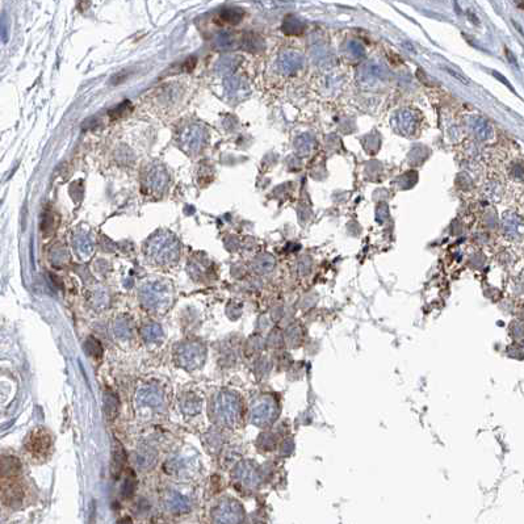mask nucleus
I'll list each match as a JSON object with an SVG mask.
<instances>
[{
	"label": "nucleus",
	"mask_w": 524,
	"mask_h": 524,
	"mask_svg": "<svg viewBox=\"0 0 524 524\" xmlns=\"http://www.w3.org/2000/svg\"><path fill=\"white\" fill-rule=\"evenodd\" d=\"M242 405L235 394L228 390L220 392L216 396L213 404V412L216 419L225 426H234L240 418Z\"/></svg>",
	"instance_id": "f257e3e1"
},
{
	"label": "nucleus",
	"mask_w": 524,
	"mask_h": 524,
	"mask_svg": "<svg viewBox=\"0 0 524 524\" xmlns=\"http://www.w3.org/2000/svg\"><path fill=\"white\" fill-rule=\"evenodd\" d=\"M146 252L154 262L159 264L174 262L179 255L177 240L169 233H159L149 240Z\"/></svg>",
	"instance_id": "f03ea898"
},
{
	"label": "nucleus",
	"mask_w": 524,
	"mask_h": 524,
	"mask_svg": "<svg viewBox=\"0 0 524 524\" xmlns=\"http://www.w3.org/2000/svg\"><path fill=\"white\" fill-rule=\"evenodd\" d=\"M243 521V507L234 499H224L212 510L213 524H242Z\"/></svg>",
	"instance_id": "7ed1b4c3"
},
{
	"label": "nucleus",
	"mask_w": 524,
	"mask_h": 524,
	"mask_svg": "<svg viewBox=\"0 0 524 524\" xmlns=\"http://www.w3.org/2000/svg\"><path fill=\"white\" fill-rule=\"evenodd\" d=\"M177 365L187 371H193L201 367L205 360V349L200 343L189 342L184 343L177 349L175 355Z\"/></svg>",
	"instance_id": "20e7f679"
},
{
	"label": "nucleus",
	"mask_w": 524,
	"mask_h": 524,
	"mask_svg": "<svg viewBox=\"0 0 524 524\" xmlns=\"http://www.w3.org/2000/svg\"><path fill=\"white\" fill-rule=\"evenodd\" d=\"M170 297H171V293L169 291V287L163 283H159V281L145 285L142 288V292H141L142 302L150 309L166 307L170 302Z\"/></svg>",
	"instance_id": "39448f33"
},
{
	"label": "nucleus",
	"mask_w": 524,
	"mask_h": 524,
	"mask_svg": "<svg viewBox=\"0 0 524 524\" xmlns=\"http://www.w3.org/2000/svg\"><path fill=\"white\" fill-rule=\"evenodd\" d=\"M277 415L276 404L270 398L260 400L258 404L251 408L250 420L255 426H267L270 424Z\"/></svg>",
	"instance_id": "423d86ee"
},
{
	"label": "nucleus",
	"mask_w": 524,
	"mask_h": 524,
	"mask_svg": "<svg viewBox=\"0 0 524 524\" xmlns=\"http://www.w3.org/2000/svg\"><path fill=\"white\" fill-rule=\"evenodd\" d=\"M25 447L28 452L32 453L33 456H45L49 453L50 447H52V438L46 431L40 428V430L30 432L28 440L25 442Z\"/></svg>",
	"instance_id": "0eeeda50"
},
{
	"label": "nucleus",
	"mask_w": 524,
	"mask_h": 524,
	"mask_svg": "<svg viewBox=\"0 0 524 524\" xmlns=\"http://www.w3.org/2000/svg\"><path fill=\"white\" fill-rule=\"evenodd\" d=\"M205 139V131L201 126L193 125V126L185 127L181 133H180L179 142L184 150H187L189 153H193L196 150H199L204 143Z\"/></svg>",
	"instance_id": "6e6552de"
},
{
	"label": "nucleus",
	"mask_w": 524,
	"mask_h": 524,
	"mask_svg": "<svg viewBox=\"0 0 524 524\" xmlns=\"http://www.w3.org/2000/svg\"><path fill=\"white\" fill-rule=\"evenodd\" d=\"M169 183V174L161 166H155L149 170L146 175L147 187L154 192L165 191L166 185Z\"/></svg>",
	"instance_id": "1a4fd4ad"
},
{
	"label": "nucleus",
	"mask_w": 524,
	"mask_h": 524,
	"mask_svg": "<svg viewBox=\"0 0 524 524\" xmlns=\"http://www.w3.org/2000/svg\"><path fill=\"white\" fill-rule=\"evenodd\" d=\"M165 506L171 513L183 514L189 510V501L176 491H170L165 497Z\"/></svg>",
	"instance_id": "9d476101"
},
{
	"label": "nucleus",
	"mask_w": 524,
	"mask_h": 524,
	"mask_svg": "<svg viewBox=\"0 0 524 524\" xmlns=\"http://www.w3.org/2000/svg\"><path fill=\"white\" fill-rule=\"evenodd\" d=\"M137 400L139 404L147 405V406H161L163 404V394L155 386H145L142 389H139L137 394Z\"/></svg>",
	"instance_id": "9b49d317"
},
{
	"label": "nucleus",
	"mask_w": 524,
	"mask_h": 524,
	"mask_svg": "<svg viewBox=\"0 0 524 524\" xmlns=\"http://www.w3.org/2000/svg\"><path fill=\"white\" fill-rule=\"evenodd\" d=\"M220 17L224 20L225 23L238 24L240 21V19L243 17V11H242L240 8L235 7L224 8V9L220 12Z\"/></svg>",
	"instance_id": "f8f14e48"
},
{
	"label": "nucleus",
	"mask_w": 524,
	"mask_h": 524,
	"mask_svg": "<svg viewBox=\"0 0 524 524\" xmlns=\"http://www.w3.org/2000/svg\"><path fill=\"white\" fill-rule=\"evenodd\" d=\"M142 335L143 338H145V341L158 342L163 338V330L161 329V326L159 325L151 323V325H147L143 327Z\"/></svg>",
	"instance_id": "ddd939ff"
},
{
	"label": "nucleus",
	"mask_w": 524,
	"mask_h": 524,
	"mask_svg": "<svg viewBox=\"0 0 524 524\" xmlns=\"http://www.w3.org/2000/svg\"><path fill=\"white\" fill-rule=\"evenodd\" d=\"M238 470H239V478L242 479L244 483H247L248 486L255 485V483L258 482V474H256V472L252 469V466H250V465H242V466L238 468Z\"/></svg>",
	"instance_id": "4468645a"
},
{
	"label": "nucleus",
	"mask_w": 524,
	"mask_h": 524,
	"mask_svg": "<svg viewBox=\"0 0 524 524\" xmlns=\"http://www.w3.org/2000/svg\"><path fill=\"white\" fill-rule=\"evenodd\" d=\"M75 244H76V248H78V251L82 255L91 254V251H92V248H94V243H92V240H91L87 235H84V234L76 236Z\"/></svg>",
	"instance_id": "2eb2a0df"
},
{
	"label": "nucleus",
	"mask_w": 524,
	"mask_h": 524,
	"mask_svg": "<svg viewBox=\"0 0 524 524\" xmlns=\"http://www.w3.org/2000/svg\"><path fill=\"white\" fill-rule=\"evenodd\" d=\"M299 64V58L297 54L288 53L281 58V68H284L285 71H292Z\"/></svg>",
	"instance_id": "dca6fc26"
},
{
	"label": "nucleus",
	"mask_w": 524,
	"mask_h": 524,
	"mask_svg": "<svg viewBox=\"0 0 524 524\" xmlns=\"http://www.w3.org/2000/svg\"><path fill=\"white\" fill-rule=\"evenodd\" d=\"M262 46V42L259 38H256L254 34H247L244 36L243 40H242V48H243L246 52H258Z\"/></svg>",
	"instance_id": "f3484780"
},
{
	"label": "nucleus",
	"mask_w": 524,
	"mask_h": 524,
	"mask_svg": "<svg viewBox=\"0 0 524 524\" xmlns=\"http://www.w3.org/2000/svg\"><path fill=\"white\" fill-rule=\"evenodd\" d=\"M84 347H86V351L90 353L91 356L94 357H101L103 355V349H101V345L99 343V341H96L95 338H88L84 343Z\"/></svg>",
	"instance_id": "a211bd4d"
},
{
	"label": "nucleus",
	"mask_w": 524,
	"mask_h": 524,
	"mask_svg": "<svg viewBox=\"0 0 524 524\" xmlns=\"http://www.w3.org/2000/svg\"><path fill=\"white\" fill-rule=\"evenodd\" d=\"M233 42V36L229 32H222L216 37L214 40V45L217 49H228L229 46L232 45Z\"/></svg>",
	"instance_id": "6ab92c4d"
},
{
	"label": "nucleus",
	"mask_w": 524,
	"mask_h": 524,
	"mask_svg": "<svg viewBox=\"0 0 524 524\" xmlns=\"http://www.w3.org/2000/svg\"><path fill=\"white\" fill-rule=\"evenodd\" d=\"M236 66V62H234V58L233 57H228V58H222L217 64V70L222 74L225 72H232L234 70V67Z\"/></svg>",
	"instance_id": "aec40b11"
},
{
	"label": "nucleus",
	"mask_w": 524,
	"mask_h": 524,
	"mask_svg": "<svg viewBox=\"0 0 524 524\" xmlns=\"http://www.w3.org/2000/svg\"><path fill=\"white\" fill-rule=\"evenodd\" d=\"M117 410H118V404H117V400L113 396H107L105 398V412L107 415L113 418L116 416Z\"/></svg>",
	"instance_id": "412c9836"
},
{
	"label": "nucleus",
	"mask_w": 524,
	"mask_h": 524,
	"mask_svg": "<svg viewBox=\"0 0 524 524\" xmlns=\"http://www.w3.org/2000/svg\"><path fill=\"white\" fill-rule=\"evenodd\" d=\"M122 449L118 446V451H115L113 453V466H115V473H116V477L118 475V473L121 472L122 469V465H124V455H122Z\"/></svg>",
	"instance_id": "4be33fe9"
},
{
	"label": "nucleus",
	"mask_w": 524,
	"mask_h": 524,
	"mask_svg": "<svg viewBox=\"0 0 524 524\" xmlns=\"http://www.w3.org/2000/svg\"><path fill=\"white\" fill-rule=\"evenodd\" d=\"M183 410L185 412H192V414L197 412L200 410V400H197V398H195V400H191V398L184 400Z\"/></svg>",
	"instance_id": "5701e85b"
},
{
	"label": "nucleus",
	"mask_w": 524,
	"mask_h": 524,
	"mask_svg": "<svg viewBox=\"0 0 524 524\" xmlns=\"http://www.w3.org/2000/svg\"><path fill=\"white\" fill-rule=\"evenodd\" d=\"M135 487V479L133 475H127V478L125 479V485L124 489H122V493H124V497H130L133 494Z\"/></svg>",
	"instance_id": "b1692460"
},
{
	"label": "nucleus",
	"mask_w": 524,
	"mask_h": 524,
	"mask_svg": "<svg viewBox=\"0 0 524 524\" xmlns=\"http://www.w3.org/2000/svg\"><path fill=\"white\" fill-rule=\"evenodd\" d=\"M298 21H297L296 19H292V17H289V19L285 20V23H284V26H283V29H284L285 33H289V34H292V33H296V30H298Z\"/></svg>",
	"instance_id": "393cba45"
},
{
	"label": "nucleus",
	"mask_w": 524,
	"mask_h": 524,
	"mask_svg": "<svg viewBox=\"0 0 524 524\" xmlns=\"http://www.w3.org/2000/svg\"><path fill=\"white\" fill-rule=\"evenodd\" d=\"M446 70L449 72V75H452V76H455L456 79H459V80L464 83V84H469L468 79L465 78V76H463L461 74H459L457 71H455V70H451V68H446Z\"/></svg>",
	"instance_id": "a878e982"
},
{
	"label": "nucleus",
	"mask_w": 524,
	"mask_h": 524,
	"mask_svg": "<svg viewBox=\"0 0 524 524\" xmlns=\"http://www.w3.org/2000/svg\"><path fill=\"white\" fill-rule=\"evenodd\" d=\"M494 76H497V78H498L499 80H502V82H503V84H506V86L509 87L510 90H513V91H514V88H513V87H511V84H510L509 80H507V79L503 78V76H502V75H499L498 72H494Z\"/></svg>",
	"instance_id": "bb28decb"
},
{
	"label": "nucleus",
	"mask_w": 524,
	"mask_h": 524,
	"mask_svg": "<svg viewBox=\"0 0 524 524\" xmlns=\"http://www.w3.org/2000/svg\"><path fill=\"white\" fill-rule=\"evenodd\" d=\"M506 54H507V57H509V59L511 60V63L515 64V66H518L517 59H515V58H514V56H513V54H511V52H510L509 49H506Z\"/></svg>",
	"instance_id": "cd10ccee"
},
{
	"label": "nucleus",
	"mask_w": 524,
	"mask_h": 524,
	"mask_svg": "<svg viewBox=\"0 0 524 524\" xmlns=\"http://www.w3.org/2000/svg\"><path fill=\"white\" fill-rule=\"evenodd\" d=\"M513 23H514V25H515V28H518V32H519V33H521L522 36H523V37H524V32H523V29H522L521 26L518 25V24L515 23V21H513Z\"/></svg>",
	"instance_id": "c85d7f7f"
},
{
	"label": "nucleus",
	"mask_w": 524,
	"mask_h": 524,
	"mask_svg": "<svg viewBox=\"0 0 524 524\" xmlns=\"http://www.w3.org/2000/svg\"><path fill=\"white\" fill-rule=\"evenodd\" d=\"M120 524H131V521L129 518H126V519H122V521L120 522Z\"/></svg>",
	"instance_id": "c756f323"
}]
</instances>
